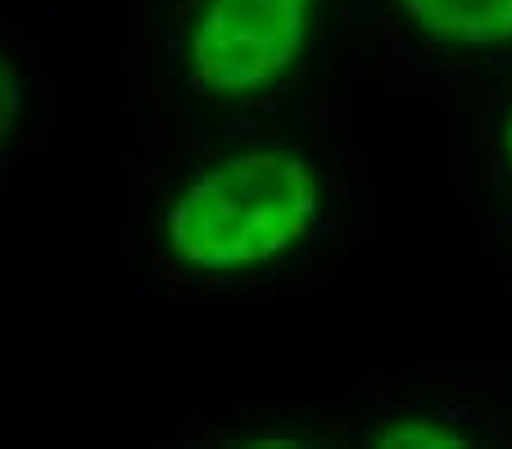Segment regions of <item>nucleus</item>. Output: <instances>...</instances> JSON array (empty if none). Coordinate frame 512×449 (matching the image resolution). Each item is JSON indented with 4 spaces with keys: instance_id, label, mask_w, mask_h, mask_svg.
I'll use <instances>...</instances> for the list:
<instances>
[{
    "instance_id": "4",
    "label": "nucleus",
    "mask_w": 512,
    "mask_h": 449,
    "mask_svg": "<svg viewBox=\"0 0 512 449\" xmlns=\"http://www.w3.org/2000/svg\"><path fill=\"white\" fill-rule=\"evenodd\" d=\"M377 445H386V449H458L463 436H454V431L440 427V422L408 418V422H395V427L381 431Z\"/></svg>"
},
{
    "instance_id": "3",
    "label": "nucleus",
    "mask_w": 512,
    "mask_h": 449,
    "mask_svg": "<svg viewBox=\"0 0 512 449\" xmlns=\"http://www.w3.org/2000/svg\"><path fill=\"white\" fill-rule=\"evenodd\" d=\"M404 10L431 37L454 41V46L512 41V0H404Z\"/></svg>"
},
{
    "instance_id": "5",
    "label": "nucleus",
    "mask_w": 512,
    "mask_h": 449,
    "mask_svg": "<svg viewBox=\"0 0 512 449\" xmlns=\"http://www.w3.org/2000/svg\"><path fill=\"white\" fill-rule=\"evenodd\" d=\"M14 118H19V78H14V69L0 59V141L10 137Z\"/></svg>"
},
{
    "instance_id": "6",
    "label": "nucleus",
    "mask_w": 512,
    "mask_h": 449,
    "mask_svg": "<svg viewBox=\"0 0 512 449\" xmlns=\"http://www.w3.org/2000/svg\"><path fill=\"white\" fill-rule=\"evenodd\" d=\"M508 155H512V118H508Z\"/></svg>"
},
{
    "instance_id": "2",
    "label": "nucleus",
    "mask_w": 512,
    "mask_h": 449,
    "mask_svg": "<svg viewBox=\"0 0 512 449\" xmlns=\"http://www.w3.org/2000/svg\"><path fill=\"white\" fill-rule=\"evenodd\" d=\"M309 0H204L191 73L218 96H254L300 59Z\"/></svg>"
},
{
    "instance_id": "1",
    "label": "nucleus",
    "mask_w": 512,
    "mask_h": 449,
    "mask_svg": "<svg viewBox=\"0 0 512 449\" xmlns=\"http://www.w3.org/2000/svg\"><path fill=\"white\" fill-rule=\"evenodd\" d=\"M318 177L286 150H250L200 173L168 209V250L200 273L268 264L309 232Z\"/></svg>"
}]
</instances>
